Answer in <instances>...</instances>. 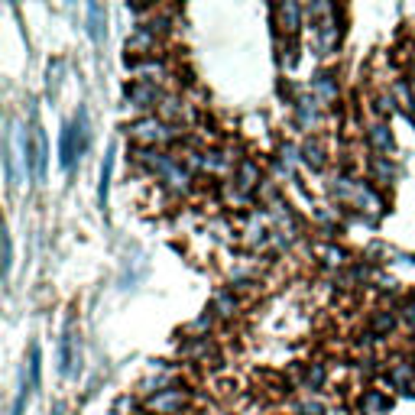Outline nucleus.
<instances>
[{
	"mask_svg": "<svg viewBox=\"0 0 415 415\" xmlns=\"http://www.w3.org/2000/svg\"><path fill=\"white\" fill-rule=\"evenodd\" d=\"M88 140H91V133H88V110L78 107L75 117L62 127V140H59V166L65 172L72 169L78 156L88 150Z\"/></svg>",
	"mask_w": 415,
	"mask_h": 415,
	"instance_id": "obj_1",
	"label": "nucleus"
},
{
	"mask_svg": "<svg viewBox=\"0 0 415 415\" xmlns=\"http://www.w3.org/2000/svg\"><path fill=\"white\" fill-rule=\"evenodd\" d=\"M130 136H133L136 143H143V146H162V143H172L178 133H176V127L166 124V120L143 117V120H136L133 127H130Z\"/></svg>",
	"mask_w": 415,
	"mask_h": 415,
	"instance_id": "obj_2",
	"label": "nucleus"
},
{
	"mask_svg": "<svg viewBox=\"0 0 415 415\" xmlns=\"http://www.w3.org/2000/svg\"><path fill=\"white\" fill-rule=\"evenodd\" d=\"M185 393L182 390H159L156 396L146 399V409L156 415H178L182 409H185Z\"/></svg>",
	"mask_w": 415,
	"mask_h": 415,
	"instance_id": "obj_3",
	"label": "nucleus"
},
{
	"mask_svg": "<svg viewBox=\"0 0 415 415\" xmlns=\"http://www.w3.org/2000/svg\"><path fill=\"white\" fill-rule=\"evenodd\" d=\"M78 338H75V324L68 322L65 324V334H62V344H59V373L62 376H72L78 364Z\"/></svg>",
	"mask_w": 415,
	"mask_h": 415,
	"instance_id": "obj_4",
	"label": "nucleus"
},
{
	"mask_svg": "<svg viewBox=\"0 0 415 415\" xmlns=\"http://www.w3.org/2000/svg\"><path fill=\"white\" fill-rule=\"evenodd\" d=\"M127 101L140 110L156 107V104H159V91H156V85H150V81H136L133 88H127Z\"/></svg>",
	"mask_w": 415,
	"mask_h": 415,
	"instance_id": "obj_5",
	"label": "nucleus"
},
{
	"mask_svg": "<svg viewBox=\"0 0 415 415\" xmlns=\"http://www.w3.org/2000/svg\"><path fill=\"white\" fill-rule=\"evenodd\" d=\"M276 13H279V29H286L289 39H296L298 26H302V7H298V4H292V0H286V4H279V7H276Z\"/></svg>",
	"mask_w": 415,
	"mask_h": 415,
	"instance_id": "obj_6",
	"label": "nucleus"
},
{
	"mask_svg": "<svg viewBox=\"0 0 415 415\" xmlns=\"http://www.w3.org/2000/svg\"><path fill=\"white\" fill-rule=\"evenodd\" d=\"M390 396L386 393H380V390H367L364 396H360V412L364 415H386L390 412Z\"/></svg>",
	"mask_w": 415,
	"mask_h": 415,
	"instance_id": "obj_7",
	"label": "nucleus"
},
{
	"mask_svg": "<svg viewBox=\"0 0 415 415\" xmlns=\"http://www.w3.org/2000/svg\"><path fill=\"white\" fill-rule=\"evenodd\" d=\"M312 98H315L318 104H331V101H338V81H334V75H331V72H322V75L315 78Z\"/></svg>",
	"mask_w": 415,
	"mask_h": 415,
	"instance_id": "obj_8",
	"label": "nucleus"
},
{
	"mask_svg": "<svg viewBox=\"0 0 415 415\" xmlns=\"http://www.w3.org/2000/svg\"><path fill=\"white\" fill-rule=\"evenodd\" d=\"M88 33H91L94 43H101L107 36V10L101 4H88Z\"/></svg>",
	"mask_w": 415,
	"mask_h": 415,
	"instance_id": "obj_9",
	"label": "nucleus"
},
{
	"mask_svg": "<svg viewBox=\"0 0 415 415\" xmlns=\"http://www.w3.org/2000/svg\"><path fill=\"white\" fill-rule=\"evenodd\" d=\"M114 156H117V150L110 146L107 156H104L101 162V185H98V204H101V211H107V198H110V176H114Z\"/></svg>",
	"mask_w": 415,
	"mask_h": 415,
	"instance_id": "obj_10",
	"label": "nucleus"
},
{
	"mask_svg": "<svg viewBox=\"0 0 415 415\" xmlns=\"http://www.w3.org/2000/svg\"><path fill=\"white\" fill-rule=\"evenodd\" d=\"M234 182H237V188L244 192V195H246V192H253V188L260 185V166H256L253 159H244L237 166V176H234Z\"/></svg>",
	"mask_w": 415,
	"mask_h": 415,
	"instance_id": "obj_11",
	"label": "nucleus"
},
{
	"mask_svg": "<svg viewBox=\"0 0 415 415\" xmlns=\"http://www.w3.org/2000/svg\"><path fill=\"white\" fill-rule=\"evenodd\" d=\"M33 156H36V182L46 178V162H49V146H46L43 127H33Z\"/></svg>",
	"mask_w": 415,
	"mask_h": 415,
	"instance_id": "obj_12",
	"label": "nucleus"
},
{
	"mask_svg": "<svg viewBox=\"0 0 415 415\" xmlns=\"http://www.w3.org/2000/svg\"><path fill=\"white\" fill-rule=\"evenodd\" d=\"M367 136H370V146L376 150V153H390L393 150V133H390V127H386L383 120H376V124L367 130Z\"/></svg>",
	"mask_w": 415,
	"mask_h": 415,
	"instance_id": "obj_13",
	"label": "nucleus"
},
{
	"mask_svg": "<svg viewBox=\"0 0 415 415\" xmlns=\"http://www.w3.org/2000/svg\"><path fill=\"white\" fill-rule=\"evenodd\" d=\"M390 383L399 390H415V364H396L390 370Z\"/></svg>",
	"mask_w": 415,
	"mask_h": 415,
	"instance_id": "obj_14",
	"label": "nucleus"
},
{
	"mask_svg": "<svg viewBox=\"0 0 415 415\" xmlns=\"http://www.w3.org/2000/svg\"><path fill=\"white\" fill-rule=\"evenodd\" d=\"M298 153H302V162H305V166H312V169H324V150L318 143H315V140H308L305 146H302V150H298Z\"/></svg>",
	"mask_w": 415,
	"mask_h": 415,
	"instance_id": "obj_15",
	"label": "nucleus"
},
{
	"mask_svg": "<svg viewBox=\"0 0 415 415\" xmlns=\"http://www.w3.org/2000/svg\"><path fill=\"white\" fill-rule=\"evenodd\" d=\"M315 98H302V101L296 104V114H298V124L302 127H312V124H318V107H315Z\"/></svg>",
	"mask_w": 415,
	"mask_h": 415,
	"instance_id": "obj_16",
	"label": "nucleus"
},
{
	"mask_svg": "<svg viewBox=\"0 0 415 415\" xmlns=\"http://www.w3.org/2000/svg\"><path fill=\"white\" fill-rule=\"evenodd\" d=\"M39 383H43V354H39V344L29 348V386L39 390Z\"/></svg>",
	"mask_w": 415,
	"mask_h": 415,
	"instance_id": "obj_17",
	"label": "nucleus"
},
{
	"mask_svg": "<svg viewBox=\"0 0 415 415\" xmlns=\"http://www.w3.org/2000/svg\"><path fill=\"white\" fill-rule=\"evenodd\" d=\"M393 328H396V315H393V312H383V308H380V312L373 315V322H370L373 334H390Z\"/></svg>",
	"mask_w": 415,
	"mask_h": 415,
	"instance_id": "obj_18",
	"label": "nucleus"
},
{
	"mask_svg": "<svg viewBox=\"0 0 415 415\" xmlns=\"http://www.w3.org/2000/svg\"><path fill=\"white\" fill-rule=\"evenodd\" d=\"M373 176L380 178V182H390V178L396 176V169L386 162V156H376V159H373Z\"/></svg>",
	"mask_w": 415,
	"mask_h": 415,
	"instance_id": "obj_19",
	"label": "nucleus"
},
{
	"mask_svg": "<svg viewBox=\"0 0 415 415\" xmlns=\"http://www.w3.org/2000/svg\"><path fill=\"white\" fill-rule=\"evenodd\" d=\"M10 272H13V240L4 230V279H10Z\"/></svg>",
	"mask_w": 415,
	"mask_h": 415,
	"instance_id": "obj_20",
	"label": "nucleus"
},
{
	"mask_svg": "<svg viewBox=\"0 0 415 415\" xmlns=\"http://www.w3.org/2000/svg\"><path fill=\"white\" fill-rule=\"evenodd\" d=\"M29 393H33V386L29 383H20V393H17V402H13V415H23V409H26V399H29Z\"/></svg>",
	"mask_w": 415,
	"mask_h": 415,
	"instance_id": "obj_21",
	"label": "nucleus"
},
{
	"mask_svg": "<svg viewBox=\"0 0 415 415\" xmlns=\"http://www.w3.org/2000/svg\"><path fill=\"white\" fill-rule=\"evenodd\" d=\"M393 107H396V98H393V94H380V98H376V114H380V117H390Z\"/></svg>",
	"mask_w": 415,
	"mask_h": 415,
	"instance_id": "obj_22",
	"label": "nucleus"
},
{
	"mask_svg": "<svg viewBox=\"0 0 415 415\" xmlns=\"http://www.w3.org/2000/svg\"><path fill=\"white\" fill-rule=\"evenodd\" d=\"M218 308H220V315H234V308H237V298L230 296V292H220V296H218Z\"/></svg>",
	"mask_w": 415,
	"mask_h": 415,
	"instance_id": "obj_23",
	"label": "nucleus"
},
{
	"mask_svg": "<svg viewBox=\"0 0 415 415\" xmlns=\"http://www.w3.org/2000/svg\"><path fill=\"white\" fill-rule=\"evenodd\" d=\"M322 383H324V367H322V364L308 367V386H312V390H318Z\"/></svg>",
	"mask_w": 415,
	"mask_h": 415,
	"instance_id": "obj_24",
	"label": "nucleus"
},
{
	"mask_svg": "<svg viewBox=\"0 0 415 415\" xmlns=\"http://www.w3.org/2000/svg\"><path fill=\"white\" fill-rule=\"evenodd\" d=\"M204 328H211V315H202L195 322V331H204Z\"/></svg>",
	"mask_w": 415,
	"mask_h": 415,
	"instance_id": "obj_25",
	"label": "nucleus"
},
{
	"mask_svg": "<svg viewBox=\"0 0 415 415\" xmlns=\"http://www.w3.org/2000/svg\"><path fill=\"white\" fill-rule=\"evenodd\" d=\"M52 415H62V406H55V409H52Z\"/></svg>",
	"mask_w": 415,
	"mask_h": 415,
	"instance_id": "obj_26",
	"label": "nucleus"
},
{
	"mask_svg": "<svg viewBox=\"0 0 415 415\" xmlns=\"http://www.w3.org/2000/svg\"><path fill=\"white\" fill-rule=\"evenodd\" d=\"M412 72H415V65H412ZM412 78H415V75H412Z\"/></svg>",
	"mask_w": 415,
	"mask_h": 415,
	"instance_id": "obj_27",
	"label": "nucleus"
}]
</instances>
